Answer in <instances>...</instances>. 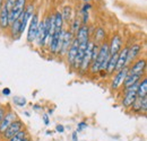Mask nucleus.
Instances as JSON below:
<instances>
[{
    "instance_id": "nucleus-1",
    "label": "nucleus",
    "mask_w": 147,
    "mask_h": 141,
    "mask_svg": "<svg viewBox=\"0 0 147 141\" xmlns=\"http://www.w3.org/2000/svg\"><path fill=\"white\" fill-rule=\"evenodd\" d=\"M110 54H109V44L108 43H102L100 49H98V54L96 59L91 63V72L92 73H97L98 71H105L108 61H109Z\"/></svg>"
},
{
    "instance_id": "nucleus-2",
    "label": "nucleus",
    "mask_w": 147,
    "mask_h": 141,
    "mask_svg": "<svg viewBox=\"0 0 147 141\" xmlns=\"http://www.w3.org/2000/svg\"><path fill=\"white\" fill-rule=\"evenodd\" d=\"M49 24H50V17H48L45 20L38 21L37 26L36 40L37 44L40 46H44L48 42V36H49Z\"/></svg>"
},
{
    "instance_id": "nucleus-3",
    "label": "nucleus",
    "mask_w": 147,
    "mask_h": 141,
    "mask_svg": "<svg viewBox=\"0 0 147 141\" xmlns=\"http://www.w3.org/2000/svg\"><path fill=\"white\" fill-rule=\"evenodd\" d=\"M25 6H26V0H16L15 1L14 6L11 7V9L8 13L9 25H11L23 14V11L25 10Z\"/></svg>"
},
{
    "instance_id": "nucleus-4",
    "label": "nucleus",
    "mask_w": 147,
    "mask_h": 141,
    "mask_svg": "<svg viewBox=\"0 0 147 141\" xmlns=\"http://www.w3.org/2000/svg\"><path fill=\"white\" fill-rule=\"evenodd\" d=\"M138 84H135L132 86H130L128 88H125V97L122 101V105L123 107H130L132 105V103L136 101L137 98V88H138Z\"/></svg>"
},
{
    "instance_id": "nucleus-5",
    "label": "nucleus",
    "mask_w": 147,
    "mask_h": 141,
    "mask_svg": "<svg viewBox=\"0 0 147 141\" xmlns=\"http://www.w3.org/2000/svg\"><path fill=\"white\" fill-rule=\"evenodd\" d=\"M93 46H94V42L88 41L86 51L84 53V56H83V60H82V63H80V67H79V70L82 71V73H85L86 71L88 70V68H90V66H91V63H92Z\"/></svg>"
},
{
    "instance_id": "nucleus-6",
    "label": "nucleus",
    "mask_w": 147,
    "mask_h": 141,
    "mask_svg": "<svg viewBox=\"0 0 147 141\" xmlns=\"http://www.w3.org/2000/svg\"><path fill=\"white\" fill-rule=\"evenodd\" d=\"M37 26H38V16L36 14H33V16L30 20V26H28V32H27V42L33 43L36 38Z\"/></svg>"
},
{
    "instance_id": "nucleus-7",
    "label": "nucleus",
    "mask_w": 147,
    "mask_h": 141,
    "mask_svg": "<svg viewBox=\"0 0 147 141\" xmlns=\"http://www.w3.org/2000/svg\"><path fill=\"white\" fill-rule=\"evenodd\" d=\"M20 130H23V123H22V121L16 120V121H14L13 123L8 126V129L5 131V133L2 136H3L5 139H9L13 136H15L17 132H19Z\"/></svg>"
},
{
    "instance_id": "nucleus-8",
    "label": "nucleus",
    "mask_w": 147,
    "mask_h": 141,
    "mask_svg": "<svg viewBox=\"0 0 147 141\" xmlns=\"http://www.w3.org/2000/svg\"><path fill=\"white\" fill-rule=\"evenodd\" d=\"M16 119H17L16 113H14V112L7 113V114L3 116V119L1 120V122H0V133L3 134L5 131L8 129V126L13 123L14 121H16Z\"/></svg>"
},
{
    "instance_id": "nucleus-9",
    "label": "nucleus",
    "mask_w": 147,
    "mask_h": 141,
    "mask_svg": "<svg viewBox=\"0 0 147 141\" xmlns=\"http://www.w3.org/2000/svg\"><path fill=\"white\" fill-rule=\"evenodd\" d=\"M74 40V35L71 32L69 31H63V34H62V41H61V50L60 53L61 54H66L68 52V49L71 44Z\"/></svg>"
},
{
    "instance_id": "nucleus-10",
    "label": "nucleus",
    "mask_w": 147,
    "mask_h": 141,
    "mask_svg": "<svg viewBox=\"0 0 147 141\" xmlns=\"http://www.w3.org/2000/svg\"><path fill=\"white\" fill-rule=\"evenodd\" d=\"M145 68H146V61H145V59H140V60L136 61L131 68H128V75L143 76V73L145 71Z\"/></svg>"
},
{
    "instance_id": "nucleus-11",
    "label": "nucleus",
    "mask_w": 147,
    "mask_h": 141,
    "mask_svg": "<svg viewBox=\"0 0 147 141\" xmlns=\"http://www.w3.org/2000/svg\"><path fill=\"white\" fill-rule=\"evenodd\" d=\"M128 67H126V68H123V69H121L120 71H118V73H117V76L113 78V80H112V85H111V88L112 89H118L119 88V86L123 83V80L126 79V77H127V75H128Z\"/></svg>"
},
{
    "instance_id": "nucleus-12",
    "label": "nucleus",
    "mask_w": 147,
    "mask_h": 141,
    "mask_svg": "<svg viewBox=\"0 0 147 141\" xmlns=\"http://www.w3.org/2000/svg\"><path fill=\"white\" fill-rule=\"evenodd\" d=\"M121 46H122V38L119 35H114L112 37L111 43L109 44V54L113 55L119 53V51L121 50Z\"/></svg>"
},
{
    "instance_id": "nucleus-13",
    "label": "nucleus",
    "mask_w": 147,
    "mask_h": 141,
    "mask_svg": "<svg viewBox=\"0 0 147 141\" xmlns=\"http://www.w3.org/2000/svg\"><path fill=\"white\" fill-rule=\"evenodd\" d=\"M142 46L140 44H132L130 48H128V54H127V61H126V67H128L130 63L136 59V56L140 53Z\"/></svg>"
},
{
    "instance_id": "nucleus-14",
    "label": "nucleus",
    "mask_w": 147,
    "mask_h": 141,
    "mask_svg": "<svg viewBox=\"0 0 147 141\" xmlns=\"http://www.w3.org/2000/svg\"><path fill=\"white\" fill-rule=\"evenodd\" d=\"M127 54H128V48H123L122 50L119 51L118 54V61H117V66H115V70L120 71L121 69L126 68V61H127Z\"/></svg>"
},
{
    "instance_id": "nucleus-15",
    "label": "nucleus",
    "mask_w": 147,
    "mask_h": 141,
    "mask_svg": "<svg viewBox=\"0 0 147 141\" xmlns=\"http://www.w3.org/2000/svg\"><path fill=\"white\" fill-rule=\"evenodd\" d=\"M77 51H78V41L77 38L75 37L68 49V52H67V59H68V63L70 66L74 64V61H75V58L77 55Z\"/></svg>"
},
{
    "instance_id": "nucleus-16",
    "label": "nucleus",
    "mask_w": 147,
    "mask_h": 141,
    "mask_svg": "<svg viewBox=\"0 0 147 141\" xmlns=\"http://www.w3.org/2000/svg\"><path fill=\"white\" fill-rule=\"evenodd\" d=\"M140 78H142V76H138V75H127L126 79H125L123 83H122V84H123V87H125V88H128L130 86H132V85L139 83V81H140Z\"/></svg>"
},
{
    "instance_id": "nucleus-17",
    "label": "nucleus",
    "mask_w": 147,
    "mask_h": 141,
    "mask_svg": "<svg viewBox=\"0 0 147 141\" xmlns=\"http://www.w3.org/2000/svg\"><path fill=\"white\" fill-rule=\"evenodd\" d=\"M8 9L6 6H2L1 10H0V26L2 28H6L7 26H9V19H8Z\"/></svg>"
},
{
    "instance_id": "nucleus-18",
    "label": "nucleus",
    "mask_w": 147,
    "mask_h": 141,
    "mask_svg": "<svg viewBox=\"0 0 147 141\" xmlns=\"http://www.w3.org/2000/svg\"><path fill=\"white\" fill-rule=\"evenodd\" d=\"M147 96V79H143L142 81H139L138 84V88H137V97L138 98H143Z\"/></svg>"
},
{
    "instance_id": "nucleus-19",
    "label": "nucleus",
    "mask_w": 147,
    "mask_h": 141,
    "mask_svg": "<svg viewBox=\"0 0 147 141\" xmlns=\"http://www.w3.org/2000/svg\"><path fill=\"white\" fill-rule=\"evenodd\" d=\"M118 54H113V55H110L109 58V61H108V66H107V72L111 75L113 73L114 70H115V66H117V61H118Z\"/></svg>"
},
{
    "instance_id": "nucleus-20",
    "label": "nucleus",
    "mask_w": 147,
    "mask_h": 141,
    "mask_svg": "<svg viewBox=\"0 0 147 141\" xmlns=\"http://www.w3.org/2000/svg\"><path fill=\"white\" fill-rule=\"evenodd\" d=\"M62 23H63V19H62V15L60 11L55 13V31H61L62 30Z\"/></svg>"
},
{
    "instance_id": "nucleus-21",
    "label": "nucleus",
    "mask_w": 147,
    "mask_h": 141,
    "mask_svg": "<svg viewBox=\"0 0 147 141\" xmlns=\"http://www.w3.org/2000/svg\"><path fill=\"white\" fill-rule=\"evenodd\" d=\"M26 137H27L26 131H25V130H20V131L17 132L15 136H13L11 138H9V139H7V140L8 141H23Z\"/></svg>"
},
{
    "instance_id": "nucleus-22",
    "label": "nucleus",
    "mask_w": 147,
    "mask_h": 141,
    "mask_svg": "<svg viewBox=\"0 0 147 141\" xmlns=\"http://www.w3.org/2000/svg\"><path fill=\"white\" fill-rule=\"evenodd\" d=\"M20 21H22V18L19 16L13 24H11V32H13V35H19V28H20Z\"/></svg>"
},
{
    "instance_id": "nucleus-23",
    "label": "nucleus",
    "mask_w": 147,
    "mask_h": 141,
    "mask_svg": "<svg viewBox=\"0 0 147 141\" xmlns=\"http://www.w3.org/2000/svg\"><path fill=\"white\" fill-rule=\"evenodd\" d=\"M105 37V32H104V30L103 28H97L96 30V32H95V38H96V41L97 42H101V41H103V38Z\"/></svg>"
},
{
    "instance_id": "nucleus-24",
    "label": "nucleus",
    "mask_w": 147,
    "mask_h": 141,
    "mask_svg": "<svg viewBox=\"0 0 147 141\" xmlns=\"http://www.w3.org/2000/svg\"><path fill=\"white\" fill-rule=\"evenodd\" d=\"M70 14H71V8L68 7V6H66V7L63 8L62 14H61V15H62V19L66 20V21H68L69 18H70Z\"/></svg>"
},
{
    "instance_id": "nucleus-25",
    "label": "nucleus",
    "mask_w": 147,
    "mask_h": 141,
    "mask_svg": "<svg viewBox=\"0 0 147 141\" xmlns=\"http://www.w3.org/2000/svg\"><path fill=\"white\" fill-rule=\"evenodd\" d=\"M79 28H80V20L77 18V19H75V20H74L73 30H71L70 32L73 33V35H76V34H77V32L79 31Z\"/></svg>"
},
{
    "instance_id": "nucleus-26",
    "label": "nucleus",
    "mask_w": 147,
    "mask_h": 141,
    "mask_svg": "<svg viewBox=\"0 0 147 141\" xmlns=\"http://www.w3.org/2000/svg\"><path fill=\"white\" fill-rule=\"evenodd\" d=\"M14 103L17 106H19V107H23V106H25V104H26V99H25V97L16 96V97H14Z\"/></svg>"
},
{
    "instance_id": "nucleus-27",
    "label": "nucleus",
    "mask_w": 147,
    "mask_h": 141,
    "mask_svg": "<svg viewBox=\"0 0 147 141\" xmlns=\"http://www.w3.org/2000/svg\"><path fill=\"white\" fill-rule=\"evenodd\" d=\"M146 111H147V96H145V97H143L140 99V112L146 113Z\"/></svg>"
},
{
    "instance_id": "nucleus-28",
    "label": "nucleus",
    "mask_w": 147,
    "mask_h": 141,
    "mask_svg": "<svg viewBox=\"0 0 147 141\" xmlns=\"http://www.w3.org/2000/svg\"><path fill=\"white\" fill-rule=\"evenodd\" d=\"M140 99L142 98H136V101L132 103V109L135 111V112H140Z\"/></svg>"
},
{
    "instance_id": "nucleus-29",
    "label": "nucleus",
    "mask_w": 147,
    "mask_h": 141,
    "mask_svg": "<svg viewBox=\"0 0 147 141\" xmlns=\"http://www.w3.org/2000/svg\"><path fill=\"white\" fill-rule=\"evenodd\" d=\"M15 1H16V0H7V1H6V5H5V6L7 7V9H8V11H9V10L11 9V7L14 6V3H15Z\"/></svg>"
},
{
    "instance_id": "nucleus-30",
    "label": "nucleus",
    "mask_w": 147,
    "mask_h": 141,
    "mask_svg": "<svg viewBox=\"0 0 147 141\" xmlns=\"http://www.w3.org/2000/svg\"><path fill=\"white\" fill-rule=\"evenodd\" d=\"M86 128H87V123L86 122H80V123L78 124V126H77V131H82V130H84Z\"/></svg>"
},
{
    "instance_id": "nucleus-31",
    "label": "nucleus",
    "mask_w": 147,
    "mask_h": 141,
    "mask_svg": "<svg viewBox=\"0 0 147 141\" xmlns=\"http://www.w3.org/2000/svg\"><path fill=\"white\" fill-rule=\"evenodd\" d=\"M55 131H57V132H59V133H62V132L65 131V128H63V125H61V124H58V125L55 126Z\"/></svg>"
},
{
    "instance_id": "nucleus-32",
    "label": "nucleus",
    "mask_w": 147,
    "mask_h": 141,
    "mask_svg": "<svg viewBox=\"0 0 147 141\" xmlns=\"http://www.w3.org/2000/svg\"><path fill=\"white\" fill-rule=\"evenodd\" d=\"M42 119H43V122H44L45 125H49L50 121H49V115H48V114H43V115H42Z\"/></svg>"
},
{
    "instance_id": "nucleus-33",
    "label": "nucleus",
    "mask_w": 147,
    "mask_h": 141,
    "mask_svg": "<svg viewBox=\"0 0 147 141\" xmlns=\"http://www.w3.org/2000/svg\"><path fill=\"white\" fill-rule=\"evenodd\" d=\"M5 115H6V113H5V109L0 107V122H1V120L3 119V116H5Z\"/></svg>"
},
{
    "instance_id": "nucleus-34",
    "label": "nucleus",
    "mask_w": 147,
    "mask_h": 141,
    "mask_svg": "<svg viewBox=\"0 0 147 141\" xmlns=\"http://www.w3.org/2000/svg\"><path fill=\"white\" fill-rule=\"evenodd\" d=\"M2 94H3V95H10V89L5 88L3 90H2Z\"/></svg>"
},
{
    "instance_id": "nucleus-35",
    "label": "nucleus",
    "mask_w": 147,
    "mask_h": 141,
    "mask_svg": "<svg viewBox=\"0 0 147 141\" xmlns=\"http://www.w3.org/2000/svg\"><path fill=\"white\" fill-rule=\"evenodd\" d=\"M73 141H78V139H77V131H75L73 133Z\"/></svg>"
},
{
    "instance_id": "nucleus-36",
    "label": "nucleus",
    "mask_w": 147,
    "mask_h": 141,
    "mask_svg": "<svg viewBox=\"0 0 147 141\" xmlns=\"http://www.w3.org/2000/svg\"><path fill=\"white\" fill-rule=\"evenodd\" d=\"M2 3H3V0H0V10H1V8H2Z\"/></svg>"
},
{
    "instance_id": "nucleus-37",
    "label": "nucleus",
    "mask_w": 147,
    "mask_h": 141,
    "mask_svg": "<svg viewBox=\"0 0 147 141\" xmlns=\"http://www.w3.org/2000/svg\"><path fill=\"white\" fill-rule=\"evenodd\" d=\"M23 141H30V139H28V138L26 137V138H25V139H24V140H23Z\"/></svg>"
}]
</instances>
